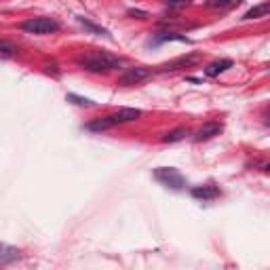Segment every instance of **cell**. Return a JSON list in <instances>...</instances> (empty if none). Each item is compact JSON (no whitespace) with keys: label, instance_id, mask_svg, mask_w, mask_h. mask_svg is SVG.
I'll list each match as a JSON object with an SVG mask.
<instances>
[{"label":"cell","instance_id":"1","mask_svg":"<svg viewBox=\"0 0 270 270\" xmlns=\"http://www.w3.org/2000/svg\"><path fill=\"white\" fill-rule=\"evenodd\" d=\"M76 64L87 70V72L93 74H108L112 70H118L125 66V62L116 55H112L108 51H87V53H80L76 57Z\"/></svg>","mask_w":270,"mask_h":270},{"label":"cell","instance_id":"8","mask_svg":"<svg viewBox=\"0 0 270 270\" xmlns=\"http://www.w3.org/2000/svg\"><path fill=\"white\" fill-rule=\"evenodd\" d=\"M190 192L194 198H201V201H211V198H218L222 194L218 186H196Z\"/></svg>","mask_w":270,"mask_h":270},{"label":"cell","instance_id":"13","mask_svg":"<svg viewBox=\"0 0 270 270\" xmlns=\"http://www.w3.org/2000/svg\"><path fill=\"white\" fill-rule=\"evenodd\" d=\"M78 23L84 27V30H89L91 34H97V36H108V30H106V27L95 25V23H91L89 19H84V17H78Z\"/></svg>","mask_w":270,"mask_h":270},{"label":"cell","instance_id":"10","mask_svg":"<svg viewBox=\"0 0 270 270\" xmlns=\"http://www.w3.org/2000/svg\"><path fill=\"white\" fill-rule=\"evenodd\" d=\"M228 68H232V62L230 59H218V62H213V64H209L205 68V74L207 76H218V74L226 72Z\"/></svg>","mask_w":270,"mask_h":270},{"label":"cell","instance_id":"6","mask_svg":"<svg viewBox=\"0 0 270 270\" xmlns=\"http://www.w3.org/2000/svg\"><path fill=\"white\" fill-rule=\"evenodd\" d=\"M139 116H141V110L139 108H121L116 112H112V114H108L110 123L114 125V127L116 125H125V123H133Z\"/></svg>","mask_w":270,"mask_h":270},{"label":"cell","instance_id":"2","mask_svg":"<svg viewBox=\"0 0 270 270\" xmlns=\"http://www.w3.org/2000/svg\"><path fill=\"white\" fill-rule=\"evenodd\" d=\"M19 30H23L25 34H36V36H45V34H53L59 30V23L51 19V17H32L19 23Z\"/></svg>","mask_w":270,"mask_h":270},{"label":"cell","instance_id":"15","mask_svg":"<svg viewBox=\"0 0 270 270\" xmlns=\"http://www.w3.org/2000/svg\"><path fill=\"white\" fill-rule=\"evenodd\" d=\"M17 255H19V251H17V249H11L9 245H3V253H0V264L7 266L11 260H15Z\"/></svg>","mask_w":270,"mask_h":270},{"label":"cell","instance_id":"4","mask_svg":"<svg viewBox=\"0 0 270 270\" xmlns=\"http://www.w3.org/2000/svg\"><path fill=\"white\" fill-rule=\"evenodd\" d=\"M152 76V68H146V66H133V68H127L125 72L121 74L118 78V84L121 87H131V84H137L141 80H146Z\"/></svg>","mask_w":270,"mask_h":270},{"label":"cell","instance_id":"14","mask_svg":"<svg viewBox=\"0 0 270 270\" xmlns=\"http://www.w3.org/2000/svg\"><path fill=\"white\" fill-rule=\"evenodd\" d=\"M171 40H177V42H188V45L192 42L188 36H184V34H175V32H163V34H159V38H156V42H171Z\"/></svg>","mask_w":270,"mask_h":270},{"label":"cell","instance_id":"3","mask_svg":"<svg viewBox=\"0 0 270 270\" xmlns=\"http://www.w3.org/2000/svg\"><path fill=\"white\" fill-rule=\"evenodd\" d=\"M154 177L159 179L163 186L173 188V190H182L184 186H186V179H184V175L177 171V169H173V167H159L154 171Z\"/></svg>","mask_w":270,"mask_h":270},{"label":"cell","instance_id":"22","mask_svg":"<svg viewBox=\"0 0 270 270\" xmlns=\"http://www.w3.org/2000/svg\"><path fill=\"white\" fill-rule=\"evenodd\" d=\"M268 125H270V118H268Z\"/></svg>","mask_w":270,"mask_h":270},{"label":"cell","instance_id":"16","mask_svg":"<svg viewBox=\"0 0 270 270\" xmlns=\"http://www.w3.org/2000/svg\"><path fill=\"white\" fill-rule=\"evenodd\" d=\"M0 55H3V59H9L13 55H17V45H13L9 40H3V45H0Z\"/></svg>","mask_w":270,"mask_h":270},{"label":"cell","instance_id":"18","mask_svg":"<svg viewBox=\"0 0 270 270\" xmlns=\"http://www.w3.org/2000/svg\"><path fill=\"white\" fill-rule=\"evenodd\" d=\"M68 102H72V104H76V106H84V108H91V106H93L91 99L78 97V95H74V93H68Z\"/></svg>","mask_w":270,"mask_h":270},{"label":"cell","instance_id":"7","mask_svg":"<svg viewBox=\"0 0 270 270\" xmlns=\"http://www.w3.org/2000/svg\"><path fill=\"white\" fill-rule=\"evenodd\" d=\"M222 131H224V127H222L220 123H205L201 129H196L194 141H207V139H211V137L220 135Z\"/></svg>","mask_w":270,"mask_h":270},{"label":"cell","instance_id":"5","mask_svg":"<svg viewBox=\"0 0 270 270\" xmlns=\"http://www.w3.org/2000/svg\"><path fill=\"white\" fill-rule=\"evenodd\" d=\"M198 59H201V55L198 53H192V55H182V57L173 59V62H167L163 66L156 68V72H175V70H182V68H190L194 66Z\"/></svg>","mask_w":270,"mask_h":270},{"label":"cell","instance_id":"21","mask_svg":"<svg viewBox=\"0 0 270 270\" xmlns=\"http://www.w3.org/2000/svg\"><path fill=\"white\" fill-rule=\"evenodd\" d=\"M264 171H268V173H270V163H266V165H264Z\"/></svg>","mask_w":270,"mask_h":270},{"label":"cell","instance_id":"20","mask_svg":"<svg viewBox=\"0 0 270 270\" xmlns=\"http://www.w3.org/2000/svg\"><path fill=\"white\" fill-rule=\"evenodd\" d=\"M127 13H129L131 17H137V19H146V17H148V13H146V11H137V9H129Z\"/></svg>","mask_w":270,"mask_h":270},{"label":"cell","instance_id":"19","mask_svg":"<svg viewBox=\"0 0 270 270\" xmlns=\"http://www.w3.org/2000/svg\"><path fill=\"white\" fill-rule=\"evenodd\" d=\"M165 5H169V7H186V5H190L192 0H163Z\"/></svg>","mask_w":270,"mask_h":270},{"label":"cell","instance_id":"17","mask_svg":"<svg viewBox=\"0 0 270 270\" xmlns=\"http://www.w3.org/2000/svg\"><path fill=\"white\" fill-rule=\"evenodd\" d=\"M238 3V0H207V7L209 9H230V7H234Z\"/></svg>","mask_w":270,"mask_h":270},{"label":"cell","instance_id":"11","mask_svg":"<svg viewBox=\"0 0 270 270\" xmlns=\"http://www.w3.org/2000/svg\"><path fill=\"white\" fill-rule=\"evenodd\" d=\"M186 135H188V129H186V127H177V129L165 133V135L161 137V141H163V144H175V141L184 139Z\"/></svg>","mask_w":270,"mask_h":270},{"label":"cell","instance_id":"9","mask_svg":"<svg viewBox=\"0 0 270 270\" xmlns=\"http://www.w3.org/2000/svg\"><path fill=\"white\" fill-rule=\"evenodd\" d=\"M266 15H270V0H268V3H262L258 7L249 9L245 15H243V19L249 21V19H260V17H266Z\"/></svg>","mask_w":270,"mask_h":270},{"label":"cell","instance_id":"12","mask_svg":"<svg viewBox=\"0 0 270 270\" xmlns=\"http://www.w3.org/2000/svg\"><path fill=\"white\" fill-rule=\"evenodd\" d=\"M112 127H114V125L110 123V118L104 116V118H97V121L87 123V125H84V129H87V131H108V129H112Z\"/></svg>","mask_w":270,"mask_h":270}]
</instances>
